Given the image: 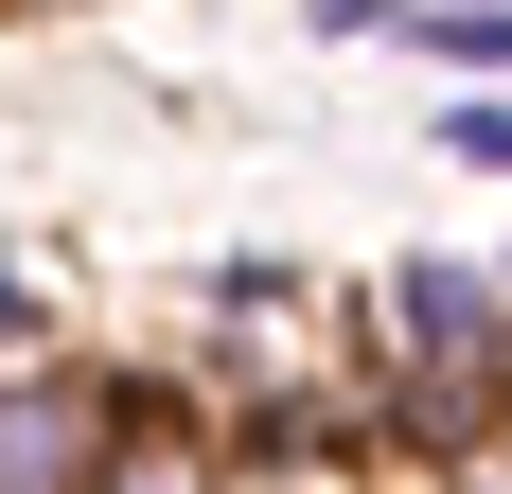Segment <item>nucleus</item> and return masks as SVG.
Returning <instances> with one entry per match:
<instances>
[{
	"label": "nucleus",
	"mask_w": 512,
	"mask_h": 494,
	"mask_svg": "<svg viewBox=\"0 0 512 494\" xmlns=\"http://www.w3.org/2000/svg\"><path fill=\"white\" fill-rule=\"evenodd\" d=\"M106 494H230V424H212L195 389L124 371V459H106Z\"/></svg>",
	"instance_id": "3"
},
{
	"label": "nucleus",
	"mask_w": 512,
	"mask_h": 494,
	"mask_svg": "<svg viewBox=\"0 0 512 494\" xmlns=\"http://www.w3.org/2000/svg\"><path fill=\"white\" fill-rule=\"evenodd\" d=\"M124 459V371L53 353V371H0V494H106Z\"/></svg>",
	"instance_id": "2"
},
{
	"label": "nucleus",
	"mask_w": 512,
	"mask_h": 494,
	"mask_svg": "<svg viewBox=\"0 0 512 494\" xmlns=\"http://www.w3.org/2000/svg\"><path fill=\"white\" fill-rule=\"evenodd\" d=\"M230 494H354L336 424H230Z\"/></svg>",
	"instance_id": "4"
},
{
	"label": "nucleus",
	"mask_w": 512,
	"mask_h": 494,
	"mask_svg": "<svg viewBox=\"0 0 512 494\" xmlns=\"http://www.w3.org/2000/svg\"><path fill=\"white\" fill-rule=\"evenodd\" d=\"M442 494H512V424H477V442L442 459Z\"/></svg>",
	"instance_id": "8"
},
{
	"label": "nucleus",
	"mask_w": 512,
	"mask_h": 494,
	"mask_svg": "<svg viewBox=\"0 0 512 494\" xmlns=\"http://www.w3.org/2000/svg\"><path fill=\"white\" fill-rule=\"evenodd\" d=\"M71 353V318H53V283L36 265H0V371H53Z\"/></svg>",
	"instance_id": "6"
},
{
	"label": "nucleus",
	"mask_w": 512,
	"mask_h": 494,
	"mask_svg": "<svg viewBox=\"0 0 512 494\" xmlns=\"http://www.w3.org/2000/svg\"><path fill=\"white\" fill-rule=\"evenodd\" d=\"M495 265H512V247H495Z\"/></svg>",
	"instance_id": "9"
},
{
	"label": "nucleus",
	"mask_w": 512,
	"mask_h": 494,
	"mask_svg": "<svg viewBox=\"0 0 512 494\" xmlns=\"http://www.w3.org/2000/svg\"><path fill=\"white\" fill-rule=\"evenodd\" d=\"M407 53H442L460 89H512V0H407Z\"/></svg>",
	"instance_id": "5"
},
{
	"label": "nucleus",
	"mask_w": 512,
	"mask_h": 494,
	"mask_svg": "<svg viewBox=\"0 0 512 494\" xmlns=\"http://www.w3.org/2000/svg\"><path fill=\"white\" fill-rule=\"evenodd\" d=\"M442 159H477V177H512V89H460V106H442Z\"/></svg>",
	"instance_id": "7"
},
{
	"label": "nucleus",
	"mask_w": 512,
	"mask_h": 494,
	"mask_svg": "<svg viewBox=\"0 0 512 494\" xmlns=\"http://www.w3.org/2000/svg\"><path fill=\"white\" fill-rule=\"evenodd\" d=\"M371 424L424 442V459H460L477 424H512V265L407 247L371 283Z\"/></svg>",
	"instance_id": "1"
}]
</instances>
